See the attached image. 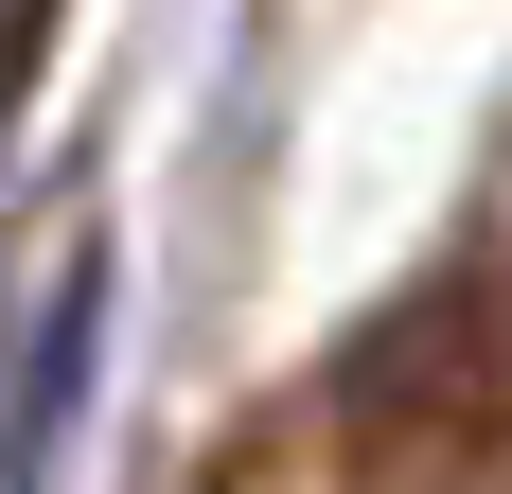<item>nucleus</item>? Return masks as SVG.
<instances>
[{
    "label": "nucleus",
    "instance_id": "nucleus-1",
    "mask_svg": "<svg viewBox=\"0 0 512 494\" xmlns=\"http://www.w3.org/2000/svg\"><path fill=\"white\" fill-rule=\"evenodd\" d=\"M36 36H53V0H0V124L36 106Z\"/></svg>",
    "mask_w": 512,
    "mask_h": 494
}]
</instances>
